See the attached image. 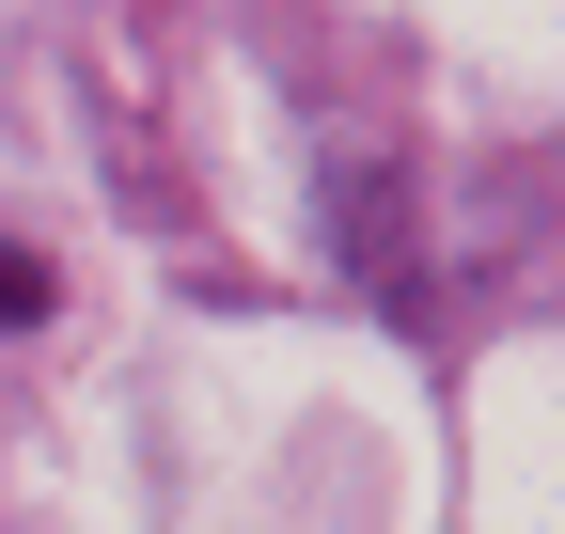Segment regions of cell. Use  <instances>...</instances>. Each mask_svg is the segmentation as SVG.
Returning a JSON list of instances; mask_svg holds the SVG:
<instances>
[{"label":"cell","mask_w":565,"mask_h":534,"mask_svg":"<svg viewBox=\"0 0 565 534\" xmlns=\"http://www.w3.org/2000/svg\"><path fill=\"white\" fill-rule=\"evenodd\" d=\"M32 314H47V267H32V252H0V330H32Z\"/></svg>","instance_id":"6da1fadb"}]
</instances>
